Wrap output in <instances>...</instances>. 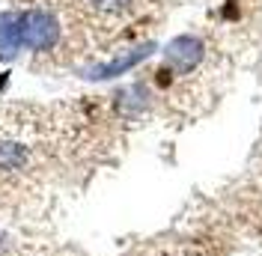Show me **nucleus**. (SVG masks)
Segmentation results:
<instances>
[{
  "mask_svg": "<svg viewBox=\"0 0 262 256\" xmlns=\"http://www.w3.org/2000/svg\"><path fill=\"white\" fill-rule=\"evenodd\" d=\"M149 48H152V45L131 51V54H125V57H116L114 63H107V66H98V69H93V75H90V78H114V75L128 72L131 66H137L140 60H146V57H149Z\"/></svg>",
  "mask_w": 262,
  "mask_h": 256,
  "instance_id": "3",
  "label": "nucleus"
},
{
  "mask_svg": "<svg viewBox=\"0 0 262 256\" xmlns=\"http://www.w3.org/2000/svg\"><path fill=\"white\" fill-rule=\"evenodd\" d=\"M164 57H167V66H170L173 72L188 75V72L203 60V42H200L196 36H176V39L167 45Z\"/></svg>",
  "mask_w": 262,
  "mask_h": 256,
  "instance_id": "2",
  "label": "nucleus"
},
{
  "mask_svg": "<svg viewBox=\"0 0 262 256\" xmlns=\"http://www.w3.org/2000/svg\"><path fill=\"white\" fill-rule=\"evenodd\" d=\"M60 36L57 21L48 12H30L21 18V30H18V42H24L33 51H48Z\"/></svg>",
  "mask_w": 262,
  "mask_h": 256,
  "instance_id": "1",
  "label": "nucleus"
}]
</instances>
